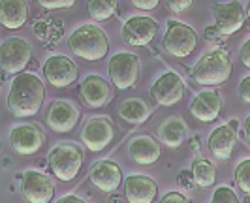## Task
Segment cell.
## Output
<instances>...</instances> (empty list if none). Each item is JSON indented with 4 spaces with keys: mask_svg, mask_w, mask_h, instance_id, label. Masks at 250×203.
<instances>
[{
    "mask_svg": "<svg viewBox=\"0 0 250 203\" xmlns=\"http://www.w3.org/2000/svg\"><path fill=\"white\" fill-rule=\"evenodd\" d=\"M43 98H45V87L42 79L36 74L23 72L13 77L6 105L13 117L26 119V117H34L42 109Z\"/></svg>",
    "mask_w": 250,
    "mask_h": 203,
    "instance_id": "cell-1",
    "label": "cell"
},
{
    "mask_svg": "<svg viewBox=\"0 0 250 203\" xmlns=\"http://www.w3.org/2000/svg\"><path fill=\"white\" fill-rule=\"evenodd\" d=\"M192 79L203 87H218L224 85L231 77V59L228 51L222 47H214L201 55L196 66L190 70Z\"/></svg>",
    "mask_w": 250,
    "mask_h": 203,
    "instance_id": "cell-2",
    "label": "cell"
},
{
    "mask_svg": "<svg viewBox=\"0 0 250 203\" xmlns=\"http://www.w3.org/2000/svg\"><path fill=\"white\" fill-rule=\"evenodd\" d=\"M68 47L75 57L88 62H96L107 55L109 40L98 25H81L70 34Z\"/></svg>",
    "mask_w": 250,
    "mask_h": 203,
    "instance_id": "cell-3",
    "label": "cell"
},
{
    "mask_svg": "<svg viewBox=\"0 0 250 203\" xmlns=\"http://www.w3.org/2000/svg\"><path fill=\"white\" fill-rule=\"evenodd\" d=\"M47 164L59 181H74L83 165V149L75 141H62L47 154Z\"/></svg>",
    "mask_w": 250,
    "mask_h": 203,
    "instance_id": "cell-4",
    "label": "cell"
},
{
    "mask_svg": "<svg viewBox=\"0 0 250 203\" xmlns=\"http://www.w3.org/2000/svg\"><path fill=\"white\" fill-rule=\"evenodd\" d=\"M162 47L167 55L175 59H187L198 47V34L192 26L177 19H169L162 40Z\"/></svg>",
    "mask_w": 250,
    "mask_h": 203,
    "instance_id": "cell-5",
    "label": "cell"
},
{
    "mask_svg": "<svg viewBox=\"0 0 250 203\" xmlns=\"http://www.w3.org/2000/svg\"><path fill=\"white\" fill-rule=\"evenodd\" d=\"M139 57L134 53H128V51H121L117 55H113L109 59V77H111V83L121 90L132 89L136 87L139 79Z\"/></svg>",
    "mask_w": 250,
    "mask_h": 203,
    "instance_id": "cell-6",
    "label": "cell"
},
{
    "mask_svg": "<svg viewBox=\"0 0 250 203\" xmlns=\"http://www.w3.org/2000/svg\"><path fill=\"white\" fill-rule=\"evenodd\" d=\"M32 47L30 43L23 38H12L4 40L0 45V72L2 74H23L26 64L30 62Z\"/></svg>",
    "mask_w": 250,
    "mask_h": 203,
    "instance_id": "cell-7",
    "label": "cell"
},
{
    "mask_svg": "<svg viewBox=\"0 0 250 203\" xmlns=\"http://www.w3.org/2000/svg\"><path fill=\"white\" fill-rule=\"evenodd\" d=\"M115 138V124L109 117H90L81 130V143L88 151H104Z\"/></svg>",
    "mask_w": 250,
    "mask_h": 203,
    "instance_id": "cell-8",
    "label": "cell"
},
{
    "mask_svg": "<svg viewBox=\"0 0 250 203\" xmlns=\"http://www.w3.org/2000/svg\"><path fill=\"white\" fill-rule=\"evenodd\" d=\"M211 8H213L214 13V26L218 28L220 36H231L245 26L247 10L239 0L213 4Z\"/></svg>",
    "mask_w": 250,
    "mask_h": 203,
    "instance_id": "cell-9",
    "label": "cell"
},
{
    "mask_svg": "<svg viewBox=\"0 0 250 203\" xmlns=\"http://www.w3.org/2000/svg\"><path fill=\"white\" fill-rule=\"evenodd\" d=\"M43 76L51 87L64 89V87H70L77 81L79 70L72 59H68L64 55H53L43 64Z\"/></svg>",
    "mask_w": 250,
    "mask_h": 203,
    "instance_id": "cell-10",
    "label": "cell"
},
{
    "mask_svg": "<svg viewBox=\"0 0 250 203\" xmlns=\"http://www.w3.org/2000/svg\"><path fill=\"white\" fill-rule=\"evenodd\" d=\"M156 32H158V23L152 17H149V15H134V17L125 21L121 36H123V40L128 45L143 47V45H149L150 41L154 40Z\"/></svg>",
    "mask_w": 250,
    "mask_h": 203,
    "instance_id": "cell-11",
    "label": "cell"
},
{
    "mask_svg": "<svg viewBox=\"0 0 250 203\" xmlns=\"http://www.w3.org/2000/svg\"><path fill=\"white\" fill-rule=\"evenodd\" d=\"M150 96L156 103L166 105V107H171V105L179 103L185 96V81H183V77L175 74V72L162 74L152 83Z\"/></svg>",
    "mask_w": 250,
    "mask_h": 203,
    "instance_id": "cell-12",
    "label": "cell"
},
{
    "mask_svg": "<svg viewBox=\"0 0 250 203\" xmlns=\"http://www.w3.org/2000/svg\"><path fill=\"white\" fill-rule=\"evenodd\" d=\"M21 194L28 203H51L55 196V186L49 175L28 169L21 181Z\"/></svg>",
    "mask_w": 250,
    "mask_h": 203,
    "instance_id": "cell-13",
    "label": "cell"
},
{
    "mask_svg": "<svg viewBox=\"0 0 250 203\" xmlns=\"http://www.w3.org/2000/svg\"><path fill=\"white\" fill-rule=\"evenodd\" d=\"M45 141V134L38 124H19L10 132V145L21 156L36 154Z\"/></svg>",
    "mask_w": 250,
    "mask_h": 203,
    "instance_id": "cell-14",
    "label": "cell"
},
{
    "mask_svg": "<svg viewBox=\"0 0 250 203\" xmlns=\"http://www.w3.org/2000/svg\"><path fill=\"white\" fill-rule=\"evenodd\" d=\"M79 122V109L72 102L55 100L47 109V126L57 134L72 132Z\"/></svg>",
    "mask_w": 250,
    "mask_h": 203,
    "instance_id": "cell-15",
    "label": "cell"
},
{
    "mask_svg": "<svg viewBox=\"0 0 250 203\" xmlns=\"http://www.w3.org/2000/svg\"><path fill=\"white\" fill-rule=\"evenodd\" d=\"M88 179L100 192L113 194L115 190H119L123 183V171L121 165L115 164L113 160H100L90 167Z\"/></svg>",
    "mask_w": 250,
    "mask_h": 203,
    "instance_id": "cell-16",
    "label": "cell"
},
{
    "mask_svg": "<svg viewBox=\"0 0 250 203\" xmlns=\"http://www.w3.org/2000/svg\"><path fill=\"white\" fill-rule=\"evenodd\" d=\"M158 184L149 175H128L125 179V198L128 203H154Z\"/></svg>",
    "mask_w": 250,
    "mask_h": 203,
    "instance_id": "cell-17",
    "label": "cell"
},
{
    "mask_svg": "<svg viewBox=\"0 0 250 203\" xmlns=\"http://www.w3.org/2000/svg\"><path fill=\"white\" fill-rule=\"evenodd\" d=\"M79 94H81V100L87 107L92 109H98L107 105L111 100V89H109V83L104 79V77L96 76H87L83 79L81 87H79Z\"/></svg>",
    "mask_w": 250,
    "mask_h": 203,
    "instance_id": "cell-18",
    "label": "cell"
},
{
    "mask_svg": "<svg viewBox=\"0 0 250 203\" xmlns=\"http://www.w3.org/2000/svg\"><path fill=\"white\" fill-rule=\"evenodd\" d=\"M235 143H237L235 130L229 128V124H220V126L214 128L213 132L209 134L207 147H209V152H211V156H213L214 160L226 162V160L231 158Z\"/></svg>",
    "mask_w": 250,
    "mask_h": 203,
    "instance_id": "cell-19",
    "label": "cell"
},
{
    "mask_svg": "<svg viewBox=\"0 0 250 203\" xmlns=\"http://www.w3.org/2000/svg\"><path fill=\"white\" fill-rule=\"evenodd\" d=\"M220 111H222V96L216 90H203L190 103V113L201 122L216 121L220 117Z\"/></svg>",
    "mask_w": 250,
    "mask_h": 203,
    "instance_id": "cell-20",
    "label": "cell"
},
{
    "mask_svg": "<svg viewBox=\"0 0 250 203\" xmlns=\"http://www.w3.org/2000/svg\"><path fill=\"white\" fill-rule=\"evenodd\" d=\"M160 143L154 140L152 136H136L134 140L128 143V154L130 158L141 165H150L154 164L160 158Z\"/></svg>",
    "mask_w": 250,
    "mask_h": 203,
    "instance_id": "cell-21",
    "label": "cell"
},
{
    "mask_svg": "<svg viewBox=\"0 0 250 203\" xmlns=\"http://www.w3.org/2000/svg\"><path fill=\"white\" fill-rule=\"evenodd\" d=\"M28 21L26 0H2L0 2V25L10 30H17Z\"/></svg>",
    "mask_w": 250,
    "mask_h": 203,
    "instance_id": "cell-22",
    "label": "cell"
},
{
    "mask_svg": "<svg viewBox=\"0 0 250 203\" xmlns=\"http://www.w3.org/2000/svg\"><path fill=\"white\" fill-rule=\"evenodd\" d=\"M158 136L164 145L177 149L183 145V141L187 138V124L179 119V117H171L167 121H164L160 128H158Z\"/></svg>",
    "mask_w": 250,
    "mask_h": 203,
    "instance_id": "cell-23",
    "label": "cell"
},
{
    "mask_svg": "<svg viewBox=\"0 0 250 203\" xmlns=\"http://www.w3.org/2000/svg\"><path fill=\"white\" fill-rule=\"evenodd\" d=\"M119 117L130 124H143L145 121H149L150 107L141 98H128L119 105Z\"/></svg>",
    "mask_w": 250,
    "mask_h": 203,
    "instance_id": "cell-24",
    "label": "cell"
},
{
    "mask_svg": "<svg viewBox=\"0 0 250 203\" xmlns=\"http://www.w3.org/2000/svg\"><path fill=\"white\" fill-rule=\"evenodd\" d=\"M192 175H194V183L200 186V188H209L216 183V169L214 165L198 156L194 162H192Z\"/></svg>",
    "mask_w": 250,
    "mask_h": 203,
    "instance_id": "cell-25",
    "label": "cell"
},
{
    "mask_svg": "<svg viewBox=\"0 0 250 203\" xmlns=\"http://www.w3.org/2000/svg\"><path fill=\"white\" fill-rule=\"evenodd\" d=\"M119 0H87V10L92 21L102 23L115 15Z\"/></svg>",
    "mask_w": 250,
    "mask_h": 203,
    "instance_id": "cell-26",
    "label": "cell"
},
{
    "mask_svg": "<svg viewBox=\"0 0 250 203\" xmlns=\"http://www.w3.org/2000/svg\"><path fill=\"white\" fill-rule=\"evenodd\" d=\"M235 184L239 190H243L247 196H250V158L243 160L235 167Z\"/></svg>",
    "mask_w": 250,
    "mask_h": 203,
    "instance_id": "cell-27",
    "label": "cell"
},
{
    "mask_svg": "<svg viewBox=\"0 0 250 203\" xmlns=\"http://www.w3.org/2000/svg\"><path fill=\"white\" fill-rule=\"evenodd\" d=\"M209 203H241L237 198V194L235 190L231 188V186H218L216 190H214L213 198H211V202Z\"/></svg>",
    "mask_w": 250,
    "mask_h": 203,
    "instance_id": "cell-28",
    "label": "cell"
},
{
    "mask_svg": "<svg viewBox=\"0 0 250 203\" xmlns=\"http://www.w3.org/2000/svg\"><path fill=\"white\" fill-rule=\"evenodd\" d=\"M38 6L49 12H61V10H70L77 4V0H36Z\"/></svg>",
    "mask_w": 250,
    "mask_h": 203,
    "instance_id": "cell-29",
    "label": "cell"
},
{
    "mask_svg": "<svg viewBox=\"0 0 250 203\" xmlns=\"http://www.w3.org/2000/svg\"><path fill=\"white\" fill-rule=\"evenodd\" d=\"M194 4V0H166V6L167 10H171L173 13H183L190 10Z\"/></svg>",
    "mask_w": 250,
    "mask_h": 203,
    "instance_id": "cell-30",
    "label": "cell"
},
{
    "mask_svg": "<svg viewBox=\"0 0 250 203\" xmlns=\"http://www.w3.org/2000/svg\"><path fill=\"white\" fill-rule=\"evenodd\" d=\"M160 203H190L188 202V198L185 194H181V192H167L166 196L162 198V202Z\"/></svg>",
    "mask_w": 250,
    "mask_h": 203,
    "instance_id": "cell-31",
    "label": "cell"
},
{
    "mask_svg": "<svg viewBox=\"0 0 250 203\" xmlns=\"http://www.w3.org/2000/svg\"><path fill=\"white\" fill-rule=\"evenodd\" d=\"M239 96H241L243 102L250 103V76L241 79V83H239Z\"/></svg>",
    "mask_w": 250,
    "mask_h": 203,
    "instance_id": "cell-32",
    "label": "cell"
},
{
    "mask_svg": "<svg viewBox=\"0 0 250 203\" xmlns=\"http://www.w3.org/2000/svg\"><path fill=\"white\" fill-rule=\"evenodd\" d=\"M239 59H241V62L245 68H249L250 70V38L241 45V51H239Z\"/></svg>",
    "mask_w": 250,
    "mask_h": 203,
    "instance_id": "cell-33",
    "label": "cell"
},
{
    "mask_svg": "<svg viewBox=\"0 0 250 203\" xmlns=\"http://www.w3.org/2000/svg\"><path fill=\"white\" fill-rule=\"evenodd\" d=\"M138 10H145V12H150V10H154L158 4H160V0H130Z\"/></svg>",
    "mask_w": 250,
    "mask_h": 203,
    "instance_id": "cell-34",
    "label": "cell"
},
{
    "mask_svg": "<svg viewBox=\"0 0 250 203\" xmlns=\"http://www.w3.org/2000/svg\"><path fill=\"white\" fill-rule=\"evenodd\" d=\"M177 181H179V184H181V186H187V188H190L192 184H196V183H194V175H192V171H187V169H183V171L179 173V179H177Z\"/></svg>",
    "mask_w": 250,
    "mask_h": 203,
    "instance_id": "cell-35",
    "label": "cell"
},
{
    "mask_svg": "<svg viewBox=\"0 0 250 203\" xmlns=\"http://www.w3.org/2000/svg\"><path fill=\"white\" fill-rule=\"evenodd\" d=\"M203 34H205V40H209V41H216V40H218V36H220V32H218V28H216V26H214V25L207 26Z\"/></svg>",
    "mask_w": 250,
    "mask_h": 203,
    "instance_id": "cell-36",
    "label": "cell"
},
{
    "mask_svg": "<svg viewBox=\"0 0 250 203\" xmlns=\"http://www.w3.org/2000/svg\"><path fill=\"white\" fill-rule=\"evenodd\" d=\"M57 203H87V202H85V200H81V198H77V196H74V194H70V196L61 198Z\"/></svg>",
    "mask_w": 250,
    "mask_h": 203,
    "instance_id": "cell-37",
    "label": "cell"
},
{
    "mask_svg": "<svg viewBox=\"0 0 250 203\" xmlns=\"http://www.w3.org/2000/svg\"><path fill=\"white\" fill-rule=\"evenodd\" d=\"M243 132H245V140L250 145V115L245 119V122H243Z\"/></svg>",
    "mask_w": 250,
    "mask_h": 203,
    "instance_id": "cell-38",
    "label": "cell"
},
{
    "mask_svg": "<svg viewBox=\"0 0 250 203\" xmlns=\"http://www.w3.org/2000/svg\"><path fill=\"white\" fill-rule=\"evenodd\" d=\"M190 147H192L194 151H198V149H200V138H192V140H190Z\"/></svg>",
    "mask_w": 250,
    "mask_h": 203,
    "instance_id": "cell-39",
    "label": "cell"
},
{
    "mask_svg": "<svg viewBox=\"0 0 250 203\" xmlns=\"http://www.w3.org/2000/svg\"><path fill=\"white\" fill-rule=\"evenodd\" d=\"M228 124H229V128H233V130H237V128H239V121H235V119H233V121H229Z\"/></svg>",
    "mask_w": 250,
    "mask_h": 203,
    "instance_id": "cell-40",
    "label": "cell"
},
{
    "mask_svg": "<svg viewBox=\"0 0 250 203\" xmlns=\"http://www.w3.org/2000/svg\"><path fill=\"white\" fill-rule=\"evenodd\" d=\"M245 10H247V17L250 19V0L247 2V8H245Z\"/></svg>",
    "mask_w": 250,
    "mask_h": 203,
    "instance_id": "cell-41",
    "label": "cell"
},
{
    "mask_svg": "<svg viewBox=\"0 0 250 203\" xmlns=\"http://www.w3.org/2000/svg\"><path fill=\"white\" fill-rule=\"evenodd\" d=\"M111 203H121V200H119V198H113Z\"/></svg>",
    "mask_w": 250,
    "mask_h": 203,
    "instance_id": "cell-42",
    "label": "cell"
},
{
    "mask_svg": "<svg viewBox=\"0 0 250 203\" xmlns=\"http://www.w3.org/2000/svg\"><path fill=\"white\" fill-rule=\"evenodd\" d=\"M243 203H250V196H247V200H245Z\"/></svg>",
    "mask_w": 250,
    "mask_h": 203,
    "instance_id": "cell-43",
    "label": "cell"
}]
</instances>
